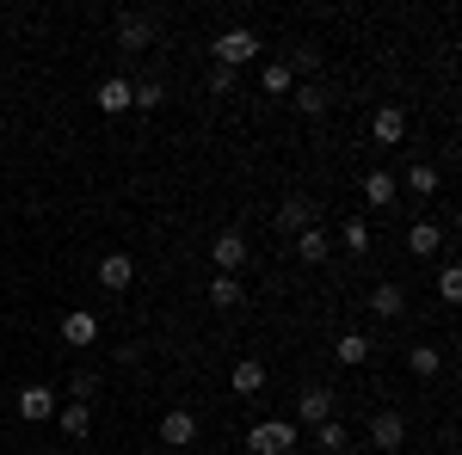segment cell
<instances>
[{"label":"cell","instance_id":"cell-1","mask_svg":"<svg viewBox=\"0 0 462 455\" xmlns=\"http://www.w3.org/2000/svg\"><path fill=\"white\" fill-rule=\"evenodd\" d=\"M247 450L253 455H290V450H296V424H290V419H259L247 431Z\"/></svg>","mask_w":462,"mask_h":455},{"label":"cell","instance_id":"cell-2","mask_svg":"<svg viewBox=\"0 0 462 455\" xmlns=\"http://www.w3.org/2000/svg\"><path fill=\"white\" fill-rule=\"evenodd\" d=\"M210 50H216V68H228V74H235L241 62H253V56H259V37H253L247 25H235V32H222V37H216Z\"/></svg>","mask_w":462,"mask_h":455},{"label":"cell","instance_id":"cell-3","mask_svg":"<svg viewBox=\"0 0 462 455\" xmlns=\"http://www.w3.org/2000/svg\"><path fill=\"white\" fill-rule=\"evenodd\" d=\"M13 406H19V419H25V424H43V419H56V406H62V400H56V387H43V382H25V387H19V400H13Z\"/></svg>","mask_w":462,"mask_h":455},{"label":"cell","instance_id":"cell-4","mask_svg":"<svg viewBox=\"0 0 462 455\" xmlns=\"http://www.w3.org/2000/svg\"><path fill=\"white\" fill-rule=\"evenodd\" d=\"M210 259H216V271H222V278H235V271L247 265V234H235V228H222V234L210 241Z\"/></svg>","mask_w":462,"mask_h":455},{"label":"cell","instance_id":"cell-5","mask_svg":"<svg viewBox=\"0 0 462 455\" xmlns=\"http://www.w3.org/2000/svg\"><path fill=\"white\" fill-rule=\"evenodd\" d=\"M302 228H315V197L290 191L284 204H278V234H302Z\"/></svg>","mask_w":462,"mask_h":455},{"label":"cell","instance_id":"cell-6","mask_svg":"<svg viewBox=\"0 0 462 455\" xmlns=\"http://www.w3.org/2000/svg\"><path fill=\"white\" fill-rule=\"evenodd\" d=\"M296 419H302V424H327V419H333V387L309 382L302 394H296Z\"/></svg>","mask_w":462,"mask_h":455},{"label":"cell","instance_id":"cell-7","mask_svg":"<svg viewBox=\"0 0 462 455\" xmlns=\"http://www.w3.org/2000/svg\"><path fill=\"white\" fill-rule=\"evenodd\" d=\"M161 443H173V450H191V443H198V413L173 406V413L161 419Z\"/></svg>","mask_w":462,"mask_h":455},{"label":"cell","instance_id":"cell-8","mask_svg":"<svg viewBox=\"0 0 462 455\" xmlns=\"http://www.w3.org/2000/svg\"><path fill=\"white\" fill-rule=\"evenodd\" d=\"M370 136H376V148H401V136H407V111L383 105L376 117H370Z\"/></svg>","mask_w":462,"mask_h":455},{"label":"cell","instance_id":"cell-9","mask_svg":"<svg viewBox=\"0 0 462 455\" xmlns=\"http://www.w3.org/2000/svg\"><path fill=\"white\" fill-rule=\"evenodd\" d=\"M370 443H376L383 455H394L401 443H407V419H401V413H376V419H370Z\"/></svg>","mask_w":462,"mask_h":455},{"label":"cell","instance_id":"cell-10","mask_svg":"<svg viewBox=\"0 0 462 455\" xmlns=\"http://www.w3.org/2000/svg\"><path fill=\"white\" fill-rule=\"evenodd\" d=\"M93 105L106 111V117H124V111H130V80H124V74H111V80H99Z\"/></svg>","mask_w":462,"mask_h":455},{"label":"cell","instance_id":"cell-11","mask_svg":"<svg viewBox=\"0 0 462 455\" xmlns=\"http://www.w3.org/2000/svg\"><path fill=\"white\" fill-rule=\"evenodd\" d=\"M117 43H124V50H148V43H154V19H148V13H124V19H117Z\"/></svg>","mask_w":462,"mask_h":455},{"label":"cell","instance_id":"cell-12","mask_svg":"<svg viewBox=\"0 0 462 455\" xmlns=\"http://www.w3.org/2000/svg\"><path fill=\"white\" fill-rule=\"evenodd\" d=\"M99 283H106V289H130V283H136V259H130V252H106V259H99Z\"/></svg>","mask_w":462,"mask_h":455},{"label":"cell","instance_id":"cell-13","mask_svg":"<svg viewBox=\"0 0 462 455\" xmlns=\"http://www.w3.org/2000/svg\"><path fill=\"white\" fill-rule=\"evenodd\" d=\"M370 308H376V320H401L407 314V289L401 283H376L370 289Z\"/></svg>","mask_w":462,"mask_h":455},{"label":"cell","instance_id":"cell-14","mask_svg":"<svg viewBox=\"0 0 462 455\" xmlns=\"http://www.w3.org/2000/svg\"><path fill=\"white\" fill-rule=\"evenodd\" d=\"M167 105V80L161 74H143L136 86H130V111H161Z\"/></svg>","mask_w":462,"mask_h":455},{"label":"cell","instance_id":"cell-15","mask_svg":"<svg viewBox=\"0 0 462 455\" xmlns=\"http://www.w3.org/2000/svg\"><path fill=\"white\" fill-rule=\"evenodd\" d=\"M93 339H99V314H87V308L62 314V345H93Z\"/></svg>","mask_w":462,"mask_h":455},{"label":"cell","instance_id":"cell-16","mask_svg":"<svg viewBox=\"0 0 462 455\" xmlns=\"http://www.w3.org/2000/svg\"><path fill=\"white\" fill-rule=\"evenodd\" d=\"M407 252H413V259L444 252V228H438V222H413V228H407Z\"/></svg>","mask_w":462,"mask_h":455},{"label":"cell","instance_id":"cell-17","mask_svg":"<svg viewBox=\"0 0 462 455\" xmlns=\"http://www.w3.org/2000/svg\"><path fill=\"white\" fill-rule=\"evenodd\" d=\"M327 252H333L327 228H302V234H296V259H302V265H327Z\"/></svg>","mask_w":462,"mask_h":455},{"label":"cell","instance_id":"cell-18","mask_svg":"<svg viewBox=\"0 0 462 455\" xmlns=\"http://www.w3.org/2000/svg\"><path fill=\"white\" fill-rule=\"evenodd\" d=\"M228 387H235V394H241V400H253V394H259V387H265V363H235V369H228Z\"/></svg>","mask_w":462,"mask_h":455},{"label":"cell","instance_id":"cell-19","mask_svg":"<svg viewBox=\"0 0 462 455\" xmlns=\"http://www.w3.org/2000/svg\"><path fill=\"white\" fill-rule=\"evenodd\" d=\"M394 197H401V178H394V173H370V178H364V204L389 210Z\"/></svg>","mask_w":462,"mask_h":455},{"label":"cell","instance_id":"cell-20","mask_svg":"<svg viewBox=\"0 0 462 455\" xmlns=\"http://www.w3.org/2000/svg\"><path fill=\"white\" fill-rule=\"evenodd\" d=\"M290 105L302 111V117H327V105H333V99H327V86H315V80H302V86L290 93Z\"/></svg>","mask_w":462,"mask_h":455},{"label":"cell","instance_id":"cell-21","mask_svg":"<svg viewBox=\"0 0 462 455\" xmlns=\"http://www.w3.org/2000/svg\"><path fill=\"white\" fill-rule=\"evenodd\" d=\"M56 424H62V437H87L93 431V406L69 400V406H56Z\"/></svg>","mask_w":462,"mask_h":455},{"label":"cell","instance_id":"cell-22","mask_svg":"<svg viewBox=\"0 0 462 455\" xmlns=\"http://www.w3.org/2000/svg\"><path fill=\"white\" fill-rule=\"evenodd\" d=\"M259 86H265L272 99H290V93H296V74H290V62H265V74H259Z\"/></svg>","mask_w":462,"mask_h":455},{"label":"cell","instance_id":"cell-23","mask_svg":"<svg viewBox=\"0 0 462 455\" xmlns=\"http://www.w3.org/2000/svg\"><path fill=\"white\" fill-rule=\"evenodd\" d=\"M407 369H413L420 382H431V376L444 369V350H438V345H413V350H407Z\"/></svg>","mask_w":462,"mask_h":455},{"label":"cell","instance_id":"cell-24","mask_svg":"<svg viewBox=\"0 0 462 455\" xmlns=\"http://www.w3.org/2000/svg\"><path fill=\"white\" fill-rule=\"evenodd\" d=\"M210 302H216V308H241V302H247L241 278H222V271H216V278H210Z\"/></svg>","mask_w":462,"mask_h":455},{"label":"cell","instance_id":"cell-25","mask_svg":"<svg viewBox=\"0 0 462 455\" xmlns=\"http://www.w3.org/2000/svg\"><path fill=\"white\" fill-rule=\"evenodd\" d=\"M333 357H339V363H370V339H364V332H339V345H333Z\"/></svg>","mask_w":462,"mask_h":455},{"label":"cell","instance_id":"cell-26","mask_svg":"<svg viewBox=\"0 0 462 455\" xmlns=\"http://www.w3.org/2000/svg\"><path fill=\"white\" fill-rule=\"evenodd\" d=\"M407 191H413V197H431V191H438V167H431V160H413V167H407Z\"/></svg>","mask_w":462,"mask_h":455},{"label":"cell","instance_id":"cell-27","mask_svg":"<svg viewBox=\"0 0 462 455\" xmlns=\"http://www.w3.org/2000/svg\"><path fill=\"white\" fill-rule=\"evenodd\" d=\"M315 443H320V455H339L352 437H346V424H339V419H327V424H315Z\"/></svg>","mask_w":462,"mask_h":455},{"label":"cell","instance_id":"cell-28","mask_svg":"<svg viewBox=\"0 0 462 455\" xmlns=\"http://www.w3.org/2000/svg\"><path fill=\"white\" fill-rule=\"evenodd\" d=\"M69 394L80 400V406H93V394H99V376H93V369H74V376H69Z\"/></svg>","mask_w":462,"mask_h":455},{"label":"cell","instance_id":"cell-29","mask_svg":"<svg viewBox=\"0 0 462 455\" xmlns=\"http://www.w3.org/2000/svg\"><path fill=\"white\" fill-rule=\"evenodd\" d=\"M438 302H462V271H457V265L438 271Z\"/></svg>","mask_w":462,"mask_h":455},{"label":"cell","instance_id":"cell-30","mask_svg":"<svg viewBox=\"0 0 462 455\" xmlns=\"http://www.w3.org/2000/svg\"><path fill=\"white\" fill-rule=\"evenodd\" d=\"M339 241L352 246V252H370V222H357V215H352V222L339 228Z\"/></svg>","mask_w":462,"mask_h":455},{"label":"cell","instance_id":"cell-31","mask_svg":"<svg viewBox=\"0 0 462 455\" xmlns=\"http://www.w3.org/2000/svg\"><path fill=\"white\" fill-rule=\"evenodd\" d=\"M315 68H320V56H315V50H309V43H302V50L290 56V74H315Z\"/></svg>","mask_w":462,"mask_h":455},{"label":"cell","instance_id":"cell-32","mask_svg":"<svg viewBox=\"0 0 462 455\" xmlns=\"http://www.w3.org/2000/svg\"><path fill=\"white\" fill-rule=\"evenodd\" d=\"M210 93H216V99H228V93H235V74H228V68H210Z\"/></svg>","mask_w":462,"mask_h":455},{"label":"cell","instance_id":"cell-33","mask_svg":"<svg viewBox=\"0 0 462 455\" xmlns=\"http://www.w3.org/2000/svg\"><path fill=\"white\" fill-rule=\"evenodd\" d=\"M450 455H457V450H450Z\"/></svg>","mask_w":462,"mask_h":455}]
</instances>
